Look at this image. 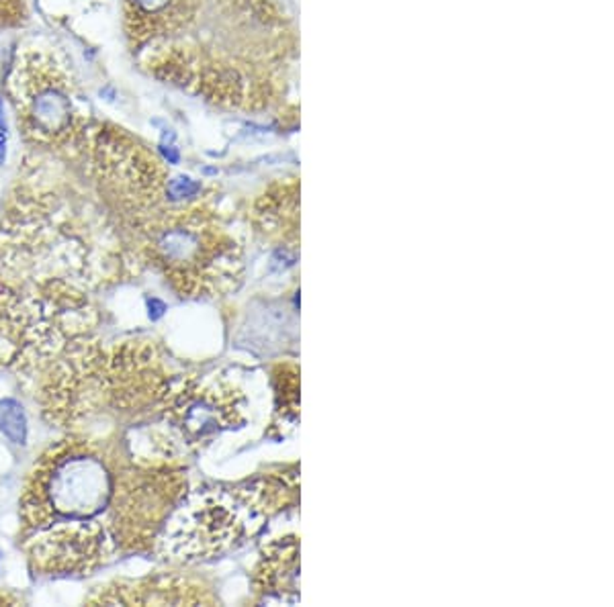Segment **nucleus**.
I'll return each mask as SVG.
<instances>
[{"mask_svg":"<svg viewBox=\"0 0 614 607\" xmlns=\"http://www.w3.org/2000/svg\"><path fill=\"white\" fill-rule=\"evenodd\" d=\"M148 305H149V317L152 319H158L164 313V303H160L158 299H152Z\"/></svg>","mask_w":614,"mask_h":607,"instance_id":"nucleus-10","label":"nucleus"},{"mask_svg":"<svg viewBox=\"0 0 614 607\" xmlns=\"http://www.w3.org/2000/svg\"><path fill=\"white\" fill-rule=\"evenodd\" d=\"M9 94L20 133L41 149L66 146L91 121L82 108L78 80L56 52L29 47L20 53Z\"/></svg>","mask_w":614,"mask_h":607,"instance_id":"nucleus-2","label":"nucleus"},{"mask_svg":"<svg viewBox=\"0 0 614 607\" xmlns=\"http://www.w3.org/2000/svg\"><path fill=\"white\" fill-rule=\"evenodd\" d=\"M0 432L17 446L27 442V415L23 405L15 399L0 401Z\"/></svg>","mask_w":614,"mask_h":607,"instance_id":"nucleus-9","label":"nucleus"},{"mask_svg":"<svg viewBox=\"0 0 614 607\" xmlns=\"http://www.w3.org/2000/svg\"><path fill=\"white\" fill-rule=\"evenodd\" d=\"M299 577V544L297 538H281L263 552L256 569V587L264 593L266 602L275 599L283 603H295Z\"/></svg>","mask_w":614,"mask_h":607,"instance_id":"nucleus-8","label":"nucleus"},{"mask_svg":"<svg viewBox=\"0 0 614 607\" xmlns=\"http://www.w3.org/2000/svg\"><path fill=\"white\" fill-rule=\"evenodd\" d=\"M111 493V473L97 456L80 450L58 454L36 470L27 495V515L37 528L88 522L109 506Z\"/></svg>","mask_w":614,"mask_h":607,"instance_id":"nucleus-5","label":"nucleus"},{"mask_svg":"<svg viewBox=\"0 0 614 607\" xmlns=\"http://www.w3.org/2000/svg\"><path fill=\"white\" fill-rule=\"evenodd\" d=\"M254 221L271 240L285 244L283 250L299 242V182L279 180L264 190L254 203Z\"/></svg>","mask_w":614,"mask_h":607,"instance_id":"nucleus-6","label":"nucleus"},{"mask_svg":"<svg viewBox=\"0 0 614 607\" xmlns=\"http://www.w3.org/2000/svg\"><path fill=\"white\" fill-rule=\"evenodd\" d=\"M179 426L190 440H201L205 435L228 427L240 413L234 393L223 395L217 388H205V391L187 393L181 397V403L174 407Z\"/></svg>","mask_w":614,"mask_h":607,"instance_id":"nucleus-7","label":"nucleus"},{"mask_svg":"<svg viewBox=\"0 0 614 607\" xmlns=\"http://www.w3.org/2000/svg\"><path fill=\"white\" fill-rule=\"evenodd\" d=\"M6 149H9V141H6V135L0 132V166H4L6 162Z\"/></svg>","mask_w":614,"mask_h":607,"instance_id":"nucleus-11","label":"nucleus"},{"mask_svg":"<svg viewBox=\"0 0 614 607\" xmlns=\"http://www.w3.org/2000/svg\"><path fill=\"white\" fill-rule=\"evenodd\" d=\"M287 491L272 483L193 495L166 528V548L181 558H209L261 526Z\"/></svg>","mask_w":614,"mask_h":607,"instance_id":"nucleus-3","label":"nucleus"},{"mask_svg":"<svg viewBox=\"0 0 614 607\" xmlns=\"http://www.w3.org/2000/svg\"><path fill=\"white\" fill-rule=\"evenodd\" d=\"M152 252L182 292L220 289L236 276L240 256L215 217L201 207L166 213L152 229Z\"/></svg>","mask_w":614,"mask_h":607,"instance_id":"nucleus-4","label":"nucleus"},{"mask_svg":"<svg viewBox=\"0 0 614 607\" xmlns=\"http://www.w3.org/2000/svg\"><path fill=\"white\" fill-rule=\"evenodd\" d=\"M123 33L148 76L230 113L289 99L299 39L277 0H121Z\"/></svg>","mask_w":614,"mask_h":607,"instance_id":"nucleus-1","label":"nucleus"}]
</instances>
